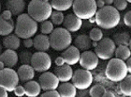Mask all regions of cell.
<instances>
[{
  "label": "cell",
  "instance_id": "6da1fadb",
  "mask_svg": "<svg viewBox=\"0 0 131 97\" xmlns=\"http://www.w3.org/2000/svg\"><path fill=\"white\" fill-rule=\"evenodd\" d=\"M95 22L96 25L104 29H112L117 27L120 23L119 11L111 5L104 6L96 12Z\"/></svg>",
  "mask_w": 131,
  "mask_h": 97
},
{
  "label": "cell",
  "instance_id": "7a4b0ae2",
  "mask_svg": "<svg viewBox=\"0 0 131 97\" xmlns=\"http://www.w3.org/2000/svg\"><path fill=\"white\" fill-rule=\"evenodd\" d=\"M15 34L19 38L27 39L31 38L38 31V22L31 18L27 13H22L18 15L16 25H14Z\"/></svg>",
  "mask_w": 131,
  "mask_h": 97
},
{
  "label": "cell",
  "instance_id": "3957f363",
  "mask_svg": "<svg viewBox=\"0 0 131 97\" xmlns=\"http://www.w3.org/2000/svg\"><path fill=\"white\" fill-rule=\"evenodd\" d=\"M28 15L36 22H43L48 20L52 14V8L51 4L42 0H31L27 7Z\"/></svg>",
  "mask_w": 131,
  "mask_h": 97
},
{
  "label": "cell",
  "instance_id": "277c9868",
  "mask_svg": "<svg viewBox=\"0 0 131 97\" xmlns=\"http://www.w3.org/2000/svg\"><path fill=\"white\" fill-rule=\"evenodd\" d=\"M50 45L56 51H63L68 48L72 42L70 32L64 28H53L50 33Z\"/></svg>",
  "mask_w": 131,
  "mask_h": 97
},
{
  "label": "cell",
  "instance_id": "5b68a950",
  "mask_svg": "<svg viewBox=\"0 0 131 97\" xmlns=\"http://www.w3.org/2000/svg\"><path fill=\"white\" fill-rule=\"evenodd\" d=\"M111 60L107 64L106 67V76L108 79L113 82H119L127 75V68L126 62L120 58H110Z\"/></svg>",
  "mask_w": 131,
  "mask_h": 97
},
{
  "label": "cell",
  "instance_id": "8992f818",
  "mask_svg": "<svg viewBox=\"0 0 131 97\" xmlns=\"http://www.w3.org/2000/svg\"><path fill=\"white\" fill-rule=\"evenodd\" d=\"M72 8L74 14L82 20L94 17L97 11L96 0H73Z\"/></svg>",
  "mask_w": 131,
  "mask_h": 97
},
{
  "label": "cell",
  "instance_id": "52a82bcc",
  "mask_svg": "<svg viewBox=\"0 0 131 97\" xmlns=\"http://www.w3.org/2000/svg\"><path fill=\"white\" fill-rule=\"evenodd\" d=\"M19 84V77L17 72L12 68H3L0 70V88L7 92H13Z\"/></svg>",
  "mask_w": 131,
  "mask_h": 97
},
{
  "label": "cell",
  "instance_id": "ba28073f",
  "mask_svg": "<svg viewBox=\"0 0 131 97\" xmlns=\"http://www.w3.org/2000/svg\"><path fill=\"white\" fill-rule=\"evenodd\" d=\"M115 48H116V45L111 38H104V39L102 38L100 41L96 42L95 53L98 58L106 60L113 57Z\"/></svg>",
  "mask_w": 131,
  "mask_h": 97
},
{
  "label": "cell",
  "instance_id": "9c48e42d",
  "mask_svg": "<svg viewBox=\"0 0 131 97\" xmlns=\"http://www.w3.org/2000/svg\"><path fill=\"white\" fill-rule=\"evenodd\" d=\"M71 80L76 89H89L93 83V75L89 70L77 69L73 73Z\"/></svg>",
  "mask_w": 131,
  "mask_h": 97
},
{
  "label": "cell",
  "instance_id": "30bf717a",
  "mask_svg": "<svg viewBox=\"0 0 131 97\" xmlns=\"http://www.w3.org/2000/svg\"><path fill=\"white\" fill-rule=\"evenodd\" d=\"M30 65L37 72H46L52 66V59L46 52L38 51L32 55Z\"/></svg>",
  "mask_w": 131,
  "mask_h": 97
},
{
  "label": "cell",
  "instance_id": "8fae6325",
  "mask_svg": "<svg viewBox=\"0 0 131 97\" xmlns=\"http://www.w3.org/2000/svg\"><path fill=\"white\" fill-rule=\"evenodd\" d=\"M38 83L41 90L43 91H50V90H56L59 85V79L53 73L51 72H42L39 78Z\"/></svg>",
  "mask_w": 131,
  "mask_h": 97
},
{
  "label": "cell",
  "instance_id": "7c38bea8",
  "mask_svg": "<svg viewBox=\"0 0 131 97\" xmlns=\"http://www.w3.org/2000/svg\"><path fill=\"white\" fill-rule=\"evenodd\" d=\"M80 65L86 70H94L96 69L98 65V58L96 55L95 52L86 50L83 51L82 54L80 55V59H79Z\"/></svg>",
  "mask_w": 131,
  "mask_h": 97
},
{
  "label": "cell",
  "instance_id": "4fadbf2b",
  "mask_svg": "<svg viewBox=\"0 0 131 97\" xmlns=\"http://www.w3.org/2000/svg\"><path fill=\"white\" fill-rule=\"evenodd\" d=\"M80 50L77 47H75L74 45H69L68 48H66L62 52V58L65 60V63L68 64V65H75L79 62L80 59Z\"/></svg>",
  "mask_w": 131,
  "mask_h": 97
},
{
  "label": "cell",
  "instance_id": "5bb4252c",
  "mask_svg": "<svg viewBox=\"0 0 131 97\" xmlns=\"http://www.w3.org/2000/svg\"><path fill=\"white\" fill-rule=\"evenodd\" d=\"M64 28L69 32H76L80 30L82 25V20L80 19L79 17H77L75 14H68L66 17H64L63 21Z\"/></svg>",
  "mask_w": 131,
  "mask_h": 97
},
{
  "label": "cell",
  "instance_id": "9a60e30c",
  "mask_svg": "<svg viewBox=\"0 0 131 97\" xmlns=\"http://www.w3.org/2000/svg\"><path fill=\"white\" fill-rule=\"evenodd\" d=\"M18 58L19 56L15 50L12 49H7L0 54V61H2L5 67L8 68H13L18 62Z\"/></svg>",
  "mask_w": 131,
  "mask_h": 97
},
{
  "label": "cell",
  "instance_id": "2e32d148",
  "mask_svg": "<svg viewBox=\"0 0 131 97\" xmlns=\"http://www.w3.org/2000/svg\"><path fill=\"white\" fill-rule=\"evenodd\" d=\"M56 77L59 79V81L61 82H67V81H69L72 77V75H73V70L71 68L70 65L65 63L61 66L55 67L54 73H53Z\"/></svg>",
  "mask_w": 131,
  "mask_h": 97
},
{
  "label": "cell",
  "instance_id": "e0dca14e",
  "mask_svg": "<svg viewBox=\"0 0 131 97\" xmlns=\"http://www.w3.org/2000/svg\"><path fill=\"white\" fill-rule=\"evenodd\" d=\"M17 75L19 77V81L25 83L29 80H32L35 76V70L30 64H23L22 66L19 67L17 71Z\"/></svg>",
  "mask_w": 131,
  "mask_h": 97
},
{
  "label": "cell",
  "instance_id": "ac0fdd59",
  "mask_svg": "<svg viewBox=\"0 0 131 97\" xmlns=\"http://www.w3.org/2000/svg\"><path fill=\"white\" fill-rule=\"evenodd\" d=\"M6 8L10 11L12 15L18 16L24 12L25 8V0H7Z\"/></svg>",
  "mask_w": 131,
  "mask_h": 97
},
{
  "label": "cell",
  "instance_id": "d6986e66",
  "mask_svg": "<svg viewBox=\"0 0 131 97\" xmlns=\"http://www.w3.org/2000/svg\"><path fill=\"white\" fill-rule=\"evenodd\" d=\"M33 46L37 51L46 52L50 49V39L45 34H38L33 40Z\"/></svg>",
  "mask_w": 131,
  "mask_h": 97
},
{
  "label": "cell",
  "instance_id": "ffe728a7",
  "mask_svg": "<svg viewBox=\"0 0 131 97\" xmlns=\"http://www.w3.org/2000/svg\"><path fill=\"white\" fill-rule=\"evenodd\" d=\"M74 46L77 47L80 51H86L91 48L92 42L89 36L85 35V34H80L74 39L73 41Z\"/></svg>",
  "mask_w": 131,
  "mask_h": 97
},
{
  "label": "cell",
  "instance_id": "44dd1931",
  "mask_svg": "<svg viewBox=\"0 0 131 97\" xmlns=\"http://www.w3.org/2000/svg\"><path fill=\"white\" fill-rule=\"evenodd\" d=\"M58 92L61 97H75L76 96L77 89L74 87L72 83H69L68 81L67 82H62L61 85H58L57 87Z\"/></svg>",
  "mask_w": 131,
  "mask_h": 97
},
{
  "label": "cell",
  "instance_id": "7402d4cb",
  "mask_svg": "<svg viewBox=\"0 0 131 97\" xmlns=\"http://www.w3.org/2000/svg\"><path fill=\"white\" fill-rule=\"evenodd\" d=\"M24 88H25V94L28 97H37L40 94L41 88L39 86V83L37 81L29 80L25 82Z\"/></svg>",
  "mask_w": 131,
  "mask_h": 97
},
{
  "label": "cell",
  "instance_id": "603a6c76",
  "mask_svg": "<svg viewBox=\"0 0 131 97\" xmlns=\"http://www.w3.org/2000/svg\"><path fill=\"white\" fill-rule=\"evenodd\" d=\"M3 46L7 49H12L16 50L20 47L21 41L20 38L17 36L16 34H8L3 39Z\"/></svg>",
  "mask_w": 131,
  "mask_h": 97
},
{
  "label": "cell",
  "instance_id": "cb8c5ba5",
  "mask_svg": "<svg viewBox=\"0 0 131 97\" xmlns=\"http://www.w3.org/2000/svg\"><path fill=\"white\" fill-rule=\"evenodd\" d=\"M14 30V22L12 19L6 20L0 15V35L7 36Z\"/></svg>",
  "mask_w": 131,
  "mask_h": 97
},
{
  "label": "cell",
  "instance_id": "d4e9b609",
  "mask_svg": "<svg viewBox=\"0 0 131 97\" xmlns=\"http://www.w3.org/2000/svg\"><path fill=\"white\" fill-rule=\"evenodd\" d=\"M73 0H51V6L54 11H65L72 7Z\"/></svg>",
  "mask_w": 131,
  "mask_h": 97
},
{
  "label": "cell",
  "instance_id": "484cf974",
  "mask_svg": "<svg viewBox=\"0 0 131 97\" xmlns=\"http://www.w3.org/2000/svg\"><path fill=\"white\" fill-rule=\"evenodd\" d=\"M119 85V91L124 96H130L131 95V75H126L125 78H123Z\"/></svg>",
  "mask_w": 131,
  "mask_h": 97
},
{
  "label": "cell",
  "instance_id": "4316f807",
  "mask_svg": "<svg viewBox=\"0 0 131 97\" xmlns=\"http://www.w3.org/2000/svg\"><path fill=\"white\" fill-rule=\"evenodd\" d=\"M115 45H130V35L128 32H121L116 33L113 36V40Z\"/></svg>",
  "mask_w": 131,
  "mask_h": 97
},
{
  "label": "cell",
  "instance_id": "83f0119b",
  "mask_svg": "<svg viewBox=\"0 0 131 97\" xmlns=\"http://www.w3.org/2000/svg\"><path fill=\"white\" fill-rule=\"evenodd\" d=\"M115 57L117 58H120L122 60H126L128 58H130L131 52L128 46L126 45H118L117 48H115L114 51Z\"/></svg>",
  "mask_w": 131,
  "mask_h": 97
},
{
  "label": "cell",
  "instance_id": "f1b7e54d",
  "mask_svg": "<svg viewBox=\"0 0 131 97\" xmlns=\"http://www.w3.org/2000/svg\"><path fill=\"white\" fill-rule=\"evenodd\" d=\"M106 89L102 85H95L89 90V96L91 97H102Z\"/></svg>",
  "mask_w": 131,
  "mask_h": 97
},
{
  "label": "cell",
  "instance_id": "f546056e",
  "mask_svg": "<svg viewBox=\"0 0 131 97\" xmlns=\"http://www.w3.org/2000/svg\"><path fill=\"white\" fill-rule=\"evenodd\" d=\"M64 14L62 11H52V14H51V22L55 25H62V23L64 21Z\"/></svg>",
  "mask_w": 131,
  "mask_h": 97
},
{
  "label": "cell",
  "instance_id": "4dcf8cb0",
  "mask_svg": "<svg viewBox=\"0 0 131 97\" xmlns=\"http://www.w3.org/2000/svg\"><path fill=\"white\" fill-rule=\"evenodd\" d=\"M53 30V24L49 20H45L43 22H41L40 25V31L42 34L48 35Z\"/></svg>",
  "mask_w": 131,
  "mask_h": 97
},
{
  "label": "cell",
  "instance_id": "1f68e13d",
  "mask_svg": "<svg viewBox=\"0 0 131 97\" xmlns=\"http://www.w3.org/2000/svg\"><path fill=\"white\" fill-rule=\"evenodd\" d=\"M89 38L91 39V41H94V42H98L100 41L102 38H103V33L101 31L100 28H92L89 33Z\"/></svg>",
  "mask_w": 131,
  "mask_h": 97
},
{
  "label": "cell",
  "instance_id": "d6a6232c",
  "mask_svg": "<svg viewBox=\"0 0 131 97\" xmlns=\"http://www.w3.org/2000/svg\"><path fill=\"white\" fill-rule=\"evenodd\" d=\"M32 53L29 51H23L20 54V59L22 61L23 64H30L31 63V58H32Z\"/></svg>",
  "mask_w": 131,
  "mask_h": 97
},
{
  "label": "cell",
  "instance_id": "836d02e7",
  "mask_svg": "<svg viewBox=\"0 0 131 97\" xmlns=\"http://www.w3.org/2000/svg\"><path fill=\"white\" fill-rule=\"evenodd\" d=\"M127 1L126 0H113V7H114L118 11H124L127 7Z\"/></svg>",
  "mask_w": 131,
  "mask_h": 97
},
{
  "label": "cell",
  "instance_id": "e575fe53",
  "mask_svg": "<svg viewBox=\"0 0 131 97\" xmlns=\"http://www.w3.org/2000/svg\"><path fill=\"white\" fill-rule=\"evenodd\" d=\"M41 97H60L59 92L55 90H50V91H45L44 93L40 94Z\"/></svg>",
  "mask_w": 131,
  "mask_h": 97
},
{
  "label": "cell",
  "instance_id": "d590c367",
  "mask_svg": "<svg viewBox=\"0 0 131 97\" xmlns=\"http://www.w3.org/2000/svg\"><path fill=\"white\" fill-rule=\"evenodd\" d=\"M14 93L15 95L18 97H22L25 95V88L23 86H19V85H17V87L14 89Z\"/></svg>",
  "mask_w": 131,
  "mask_h": 97
},
{
  "label": "cell",
  "instance_id": "8d00e7d4",
  "mask_svg": "<svg viewBox=\"0 0 131 97\" xmlns=\"http://www.w3.org/2000/svg\"><path fill=\"white\" fill-rule=\"evenodd\" d=\"M124 23L126 27H131V11L126 12V14L124 15Z\"/></svg>",
  "mask_w": 131,
  "mask_h": 97
},
{
  "label": "cell",
  "instance_id": "74e56055",
  "mask_svg": "<svg viewBox=\"0 0 131 97\" xmlns=\"http://www.w3.org/2000/svg\"><path fill=\"white\" fill-rule=\"evenodd\" d=\"M76 95L79 97H87L89 96V90L88 89H81L76 92Z\"/></svg>",
  "mask_w": 131,
  "mask_h": 97
},
{
  "label": "cell",
  "instance_id": "f35d334b",
  "mask_svg": "<svg viewBox=\"0 0 131 97\" xmlns=\"http://www.w3.org/2000/svg\"><path fill=\"white\" fill-rule=\"evenodd\" d=\"M24 45L25 48H31L33 46V40L31 38H27V39H24Z\"/></svg>",
  "mask_w": 131,
  "mask_h": 97
},
{
  "label": "cell",
  "instance_id": "ab89813d",
  "mask_svg": "<svg viewBox=\"0 0 131 97\" xmlns=\"http://www.w3.org/2000/svg\"><path fill=\"white\" fill-rule=\"evenodd\" d=\"M1 16H2L4 19L8 20V19H11V17H12V13H11L8 10H6L5 11H3V13L1 14Z\"/></svg>",
  "mask_w": 131,
  "mask_h": 97
},
{
  "label": "cell",
  "instance_id": "60d3db41",
  "mask_svg": "<svg viewBox=\"0 0 131 97\" xmlns=\"http://www.w3.org/2000/svg\"><path fill=\"white\" fill-rule=\"evenodd\" d=\"M55 64H56V66H61V65L65 64V60H64V58H62V56L58 57V58L55 59Z\"/></svg>",
  "mask_w": 131,
  "mask_h": 97
},
{
  "label": "cell",
  "instance_id": "b9f144b4",
  "mask_svg": "<svg viewBox=\"0 0 131 97\" xmlns=\"http://www.w3.org/2000/svg\"><path fill=\"white\" fill-rule=\"evenodd\" d=\"M126 68H127V72H129V74H130V72H131V58H128L126 59Z\"/></svg>",
  "mask_w": 131,
  "mask_h": 97
},
{
  "label": "cell",
  "instance_id": "7bdbcfd3",
  "mask_svg": "<svg viewBox=\"0 0 131 97\" xmlns=\"http://www.w3.org/2000/svg\"><path fill=\"white\" fill-rule=\"evenodd\" d=\"M104 97H114V93L112 92H111V91H105V92H104L103 94Z\"/></svg>",
  "mask_w": 131,
  "mask_h": 97
},
{
  "label": "cell",
  "instance_id": "ee69618b",
  "mask_svg": "<svg viewBox=\"0 0 131 97\" xmlns=\"http://www.w3.org/2000/svg\"><path fill=\"white\" fill-rule=\"evenodd\" d=\"M8 96V92L4 90L3 88H0V97H7Z\"/></svg>",
  "mask_w": 131,
  "mask_h": 97
},
{
  "label": "cell",
  "instance_id": "f6af8a7d",
  "mask_svg": "<svg viewBox=\"0 0 131 97\" xmlns=\"http://www.w3.org/2000/svg\"><path fill=\"white\" fill-rule=\"evenodd\" d=\"M96 7L99 8L105 6V3H104L103 0H97V1H96Z\"/></svg>",
  "mask_w": 131,
  "mask_h": 97
},
{
  "label": "cell",
  "instance_id": "bcb514c9",
  "mask_svg": "<svg viewBox=\"0 0 131 97\" xmlns=\"http://www.w3.org/2000/svg\"><path fill=\"white\" fill-rule=\"evenodd\" d=\"M103 1L106 5H112V3H113V0H103Z\"/></svg>",
  "mask_w": 131,
  "mask_h": 97
},
{
  "label": "cell",
  "instance_id": "7dc6e473",
  "mask_svg": "<svg viewBox=\"0 0 131 97\" xmlns=\"http://www.w3.org/2000/svg\"><path fill=\"white\" fill-rule=\"evenodd\" d=\"M3 68H5V65H4V63H3L2 61H0V70L3 69Z\"/></svg>",
  "mask_w": 131,
  "mask_h": 97
},
{
  "label": "cell",
  "instance_id": "c3c4849f",
  "mask_svg": "<svg viewBox=\"0 0 131 97\" xmlns=\"http://www.w3.org/2000/svg\"><path fill=\"white\" fill-rule=\"evenodd\" d=\"M2 53V45H1V43H0V54Z\"/></svg>",
  "mask_w": 131,
  "mask_h": 97
},
{
  "label": "cell",
  "instance_id": "681fc988",
  "mask_svg": "<svg viewBox=\"0 0 131 97\" xmlns=\"http://www.w3.org/2000/svg\"><path fill=\"white\" fill-rule=\"evenodd\" d=\"M42 1H46V2H49V0H42Z\"/></svg>",
  "mask_w": 131,
  "mask_h": 97
},
{
  "label": "cell",
  "instance_id": "f907efd6",
  "mask_svg": "<svg viewBox=\"0 0 131 97\" xmlns=\"http://www.w3.org/2000/svg\"><path fill=\"white\" fill-rule=\"evenodd\" d=\"M126 1H127V2H129V3L131 2V0H126Z\"/></svg>",
  "mask_w": 131,
  "mask_h": 97
},
{
  "label": "cell",
  "instance_id": "816d5d0a",
  "mask_svg": "<svg viewBox=\"0 0 131 97\" xmlns=\"http://www.w3.org/2000/svg\"><path fill=\"white\" fill-rule=\"evenodd\" d=\"M0 8H1V6H0Z\"/></svg>",
  "mask_w": 131,
  "mask_h": 97
}]
</instances>
